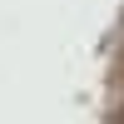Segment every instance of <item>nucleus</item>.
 Returning a JSON list of instances; mask_svg holds the SVG:
<instances>
[{"mask_svg": "<svg viewBox=\"0 0 124 124\" xmlns=\"http://www.w3.org/2000/svg\"><path fill=\"white\" fill-rule=\"evenodd\" d=\"M119 124H124V114H119Z\"/></svg>", "mask_w": 124, "mask_h": 124, "instance_id": "nucleus-1", "label": "nucleus"}]
</instances>
